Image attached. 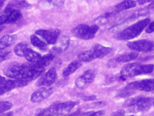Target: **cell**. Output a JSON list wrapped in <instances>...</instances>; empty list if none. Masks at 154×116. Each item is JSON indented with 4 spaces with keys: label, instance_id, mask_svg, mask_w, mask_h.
Returning <instances> with one entry per match:
<instances>
[{
    "label": "cell",
    "instance_id": "cell-1",
    "mask_svg": "<svg viewBox=\"0 0 154 116\" xmlns=\"http://www.w3.org/2000/svg\"><path fill=\"white\" fill-rule=\"evenodd\" d=\"M150 22L151 20L148 18L142 20L117 33L114 35V38L120 41H127L134 39L141 34Z\"/></svg>",
    "mask_w": 154,
    "mask_h": 116
},
{
    "label": "cell",
    "instance_id": "cell-2",
    "mask_svg": "<svg viewBox=\"0 0 154 116\" xmlns=\"http://www.w3.org/2000/svg\"><path fill=\"white\" fill-rule=\"evenodd\" d=\"M112 51V47L104 46L100 44L93 45L90 49L83 51L78 55L79 61L88 63L105 57Z\"/></svg>",
    "mask_w": 154,
    "mask_h": 116
},
{
    "label": "cell",
    "instance_id": "cell-3",
    "mask_svg": "<svg viewBox=\"0 0 154 116\" xmlns=\"http://www.w3.org/2000/svg\"><path fill=\"white\" fill-rule=\"evenodd\" d=\"M99 26L97 25H89L80 24L73 29L74 35L79 39L90 40L95 37L99 31Z\"/></svg>",
    "mask_w": 154,
    "mask_h": 116
},
{
    "label": "cell",
    "instance_id": "cell-4",
    "mask_svg": "<svg viewBox=\"0 0 154 116\" xmlns=\"http://www.w3.org/2000/svg\"><path fill=\"white\" fill-rule=\"evenodd\" d=\"M45 70L37 66L35 63L23 64L21 81L28 83L35 80L44 72Z\"/></svg>",
    "mask_w": 154,
    "mask_h": 116
},
{
    "label": "cell",
    "instance_id": "cell-5",
    "mask_svg": "<svg viewBox=\"0 0 154 116\" xmlns=\"http://www.w3.org/2000/svg\"><path fill=\"white\" fill-rule=\"evenodd\" d=\"M154 99L151 97L137 96V99L133 105L128 107V110L132 113L145 112L152 107Z\"/></svg>",
    "mask_w": 154,
    "mask_h": 116
},
{
    "label": "cell",
    "instance_id": "cell-6",
    "mask_svg": "<svg viewBox=\"0 0 154 116\" xmlns=\"http://www.w3.org/2000/svg\"><path fill=\"white\" fill-rule=\"evenodd\" d=\"M79 102L77 101L66 102L54 104L48 108L54 116H65Z\"/></svg>",
    "mask_w": 154,
    "mask_h": 116
},
{
    "label": "cell",
    "instance_id": "cell-7",
    "mask_svg": "<svg viewBox=\"0 0 154 116\" xmlns=\"http://www.w3.org/2000/svg\"><path fill=\"white\" fill-rule=\"evenodd\" d=\"M127 46L131 50L137 52L148 53L154 49V42L151 40L141 39L127 43Z\"/></svg>",
    "mask_w": 154,
    "mask_h": 116
},
{
    "label": "cell",
    "instance_id": "cell-8",
    "mask_svg": "<svg viewBox=\"0 0 154 116\" xmlns=\"http://www.w3.org/2000/svg\"><path fill=\"white\" fill-rule=\"evenodd\" d=\"M37 35L41 37L47 44L54 45L56 44L61 34V30L57 29H38L35 32Z\"/></svg>",
    "mask_w": 154,
    "mask_h": 116
},
{
    "label": "cell",
    "instance_id": "cell-9",
    "mask_svg": "<svg viewBox=\"0 0 154 116\" xmlns=\"http://www.w3.org/2000/svg\"><path fill=\"white\" fill-rule=\"evenodd\" d=\"M125 88L130 90H139L145 92L154 90V81L153 79H145L128 84Z\"/></svg>",
    "mask_w": 154,
    "mask_h": 116
},
{
    "label": "cell",
    "instance_id": "cell-10",
    "mask_svg": "<svg viewBox=\"0 0 154 116\" xmlns=\"http://www.w3.org/2000/svg\"><path fill=\"white\" fill-rule=\"evenodd\" d=\"M95 78V73L92 70L85 71L81 76L75 81L76 86L79 89H84L89 86L94 81Z\"/></svg>",
    "mask_w": 154,
    "mask_h": 116
},
{
    "label": "cell",
    "instance_id": "cell-11",
    "mask_svg": "<svg viewBox=\"0 0 154 116\" xmlns=\"http://www.w3.org/2000/svg\"><path fill=\"white\" fill-rule=\"evenodd\" d=\"M57 78V73L55 67H51L43 76L39 78L36 82L38 86H51L55 82Z\"/></svg>",
    "mask_w": 154,
    "mask_h": 116
},
{
    "label": "cell",
    "instance_id": "cell-12",
    "mask_svg": "<svg viewBox=\"0 0 154 116\" xmlns=\"http://www.w3.org/2000/svg\"><path fill=\"white\" fill-rule=\"evenodd\" d=\"M5 75L10 78L21 80L22 75V64L14 63L11 64L4 70Z\"/></svg>",
    "mask_w": 154,
    "mask_h": 116
},
{
    "label": "cell",
    "instance_id": "cell-13",
    "mask_svg": "<svg viewBox=\"0 0 154 116\" xmlns=\"http://www.w3.org/2000/svg\"><path fill=\"white\" fill-rule=\"evenodd\" d=\"M28 83L21 80H7L0 84V95L13 89L26 86Z\"/></svg>",
    "mask_w": 154,
    "mask_h": 116
},
{
    "label": "cell",
    "instance_id": "cell-14",
    "mask_svg": "<svg viewBox=\"0 0 154 116\" xmlns=\"http://www.w3.org/2000/svg\"><path fill=\"white\" fill-rule=\"evenodd\" d=\"M53 92V89L50 87H42L32 93L30 100L33 102H40L48 98Z\"/></svg>",
    "mask_w": 154,
    "mask_h": 116
},
{
    "label": "cell",
    "instance_id": "cell-15",
    "mask_svg": "<svg viewBox=\"0 0 154 116\" xmlns=\"http://www.w3.org/2000/svg\"><path fill=\"white\" fill-rule=\"evenodd\" d=\"M138 55V54L136 52H131L121 55L110 60L108 66L110 67H113L119 64L131 62L136 59Z\"/></svg>",
    "mask_w": 154,
    "mask_h": 116
},
{
    "label": "cell",
    "instance_id": "cell-16",
    "mask_svg": "<svg viewBox=\"0 0 154 116\" xmlns=\"http://www.w3.org/2000/svg\"><path fill=\"white\" fill-rule=\"evenodd\" d=\"M154 71V65H141L138 63L136 67L133 69L131 77H135L141 75L148 74L151 73Z\"/></svg>",
    "mask_w": 154,
    "mask_h": 116
},
{
    "label": "cell",
    "instance_id": "cell-17",
    "mask_svg": "<svg viewBox=\"0 0 154 116\" xmlns=\"http://www.w3.org/2000/svg\"><path fill=\"white\" fill-rule=\"evenodd\" d=\"M82 65V62L79 60L73 61L64 69L63 72V76L64 77H68L78 70Z\"/></svg>",
    "mask_w": 154,
    "mask_h": 116
},
{
    "label": "cell",
    "instance_id": "cell-18",
    "mask_svg": "<svg viewBox=\"0 0 154 116\" xmlns=\"http://www.w3.org/2000/svg\"><path fill=\"white\" fill-rule=\"evenodd\" d=\"M17 40V36L15 35H7L0 38V51L13 44Z\"/></svg>",
    "mask_w": 154,
    "mask_h": 116
},
{
    "label": "cell",
    "instance_id": "cell-19",
    "mask_svg": "<svg viewBox=\"0 0 154 116\" xmlns=\"http://www.w3.org/2000/svg\"><path fill=\"white\" fill-rule=\"evenodd\" d=\"M70 44V39L69 37L64 36L58 41L57 45L54 49L56 52L60 53L63 51L66 50L69 47Z\"/></svg>",
    "mask_w": 154,
    "mask_h": 116
},
{
    "label": "cell",
    "instance_id": "cell-20",
    "mask_svg": "<svg viewBox=\"0 0 154 116\" xmlns=\"http://www.w3.org/2000/svg\"><path fill=\"white\" fill-rule=\"evenodd\" d=\"M24 56L26 57L28 62L32 63H38L42 57L41 54L29 48H28L26 51Z\"/></svg>",
    "mask_w": 154,
    "mask_h": 116
},
{
    "label": "cell",
    "instance_id": "cell-21",
    "mask_svg": "<svg viewBox=\"0 0 154 116\" xmlns=\"http://www.w3.org/2000/svg\"><path fill=\"white\" fill-rule=\"evenodd\" d=\"M22 14L20 11L11 8L10 11L6 24H14L21 19Z\"/></svg>",
    "mask_w": 154,
    "mask_h": 116
},
{
    "label": "cell",
    "instance_id": "cell-22",
    "mask_svg": "<svg viewBox=\"0 0 154 116\" xmlns=\"http://www.w3.org/2000/svg\"><path fill=\"white\" fill-rule=\"evenodd\" d=\"M30 42L34 47L41 51H45L48 48L47 44L45 42L42 41L35 35H32L30 37Z\"/></svg>",
    "mask_w": 154,
    "mask_h": 116
},
{
    "label": "cell",
    "instance_id": "cell-23",
    "mask_svg": "<svg viewBox=\"0 0 154 116\" xmlns=\"http://www.w3.org/2000/svg\"><path fill=\"white\" fill-rule=\"evenodd\" d=\"M54 58V54L49 53L42 56L41 59L38 63H36L37 66L39 68L45 69L46 67L49 66Z\"/></svg>",
    "mask_w": 154,
    "mask_h": 116
},
{
    "label": "cell",
    "instance_id": "cell-24",
    "mask_svg": "<svg viewBox=\"0 0 154 116\" xmlns=\"http://www.w3.org/2000/svg\"><path fill=\"white\" fill-rule=\"evenodd\" d=\"M137 5L136 2L133 1H124L116 5L115 8L117 11H122L133 8L136 7Z\"/></svg>",
    "mask_w": 154,
    "mask_h": 116
},
{
    "label": "cell",
    "instance_id": "cell-25",
    "mask_svg": "<svg viewBox=\"0 0 154 116\" xmlns=\"http://www.w3.org/2000/svg\"><path fill=\"white\" fill-rule=\"evenodd\" d=\"M28 48V45L26 42H21L15 46L14 51L15 54L18 56H24V55Z\"/></svg>",
    "mask_w": 154,
    "mask_h": 116
},
{
    "label": "cell",
    "instance_id": "cell-26",
    "mask_svg": "<svg viewBox=\"0 0 154 116\" xmlns=\"http://www.w3.org/2000/svg\"><path fill=\"white\" fill-rule=\"evenodd\" d=\"M11 9V7H8V8L5 10L4 13H2L0 16V26H2L4 24L7 23L9 13Z\"/></svg>",
    "mask_w": 154,
    "mask_h": 116
},
{
    "label": "cell",
    "instance_id": "cell-27",
    "mask_svg": "<svg viewBox=\"0 0 154 116\" xmlns=\"http://www.w3.org/2000/svg\"><path fill=\"white\" fill-rule=\"evenodd\" d=\"M12 107V104L8 101L0 102V114L9 110Z\"/></svg>",
    "mask_w": 154,
    "mask_h": 116
},
{
    "label": "cell",
    "instance_id": "cell-28",
    "mask_svg": "<svg viewBox=\"0 0 154 116\" xmlns=\"http://www.w3.org/2000/svg\"><path fill=\"white\" fill-rule=\"evenodd\" d=\"M12 56L11 52L9 50L0 51V63L8 60Z\"/></svg>",
    "mask_w": 154,
    "mask_h": 116
},
{
    "label": "cell",
    "instance_id": "cell-29",
    "mask_svg": "<svg viewBox=\"0 0 154 116\" xmlns=\"http://www.w3.org/2000/svg\"><path fill=\"white\" fill-rule=\"evenodd\" d=\"M35 116H54L48 108L41 109L38 111Z\"/></svg>",
    "mask_w": 154,
    "mask_h": 116
},
{
    "label": "cell",
    "instance_id": "cell-30",
    "mask_svg": "<svg viewBox=\"0 0 154 116\" xmlns=\"http://www.w3.org/2000/svg\"><path fill=\"white\" fill-rule=\"evenodd\" d=\"M14 5L17 6V8H20L27 9L30 8V4L27 3L25 1H17L14 3Z\"/></svg>",
    "mask_w": 154,
    "mask_h": 116
},
{
    "label": "cell",
    "instance_id": "cell-31",
    "mask_svg": "<svg viewBox=\"0 0 154 116\" xmlns=\"http://www.w3.org/2000/svg\"><path fill=\"white\" fill-rule=\"evenodd\" d=\"M132 92H131V90H128V89L125 88V89L119 91L118 94H119V96H120V97H125L129 96L132 94Z\"/></svg>",
    "mask_w": 154,
    "mask_h": 116
},
{
    "label": "cell",
    "instance_id": "cell-32",
    "mask_svg": "<svg viewBox=\"0 0 154 116\" xmlns=\"http://www.w3.org/2000/svg\"><path fill=\"white\" fill-rule=\"evenodd\" d=\"M105 114L104 110H100L97 112H90L85 114V116H104Z\"/></svg>",
    "mask_w": 154,
    "mask_h": 116
},
{
    "label": "cell",
    "instance_id": "cell-33",
    "mask_svg": "<svg viewBox=\"0 0 154 116\" xmlns=\"http://www.w3.org/2000/svg\"><path fill=\"white\" fill-rule=\"evenodd\" d=\"M154 31V22H150L146 28L145 32L147 34H151Z\"/></svg>",
    "mask_w": 154,
    "mask_h": 116
},
{
    "label": "cell",
    "instance_id": "cell-34",
    "mask_svg": "<svg viewBox=\"0 0 154 116\" xmlns=\"http://www.w3.org/2000/svg\"><path fill=\"white\" fill-rule=\"evenodd\" d=\"M125 111L124 110L120 109L113 112L111 116H124Z\"/></svg>",
    "mask_w": 154,
    "mask_h": 116
},
{
    "label": "cell",
    "instance_id": "cell-35",
    "mask_svg": "<svg viewBox=\"0 0 154 116\" xmlns=\"http://www.w3.org/2000/svg\"><path fill=\"white\" fill-rule=\"evenodd\" d=\"M96 99V96H88V97H84L83 98V99L85 101L91 100L95 99Z\"/></svg>",
    "mask_w": 154,
    "mask_h": 116
},
{
    "label": "cell",
    "instance_id": "cell-36",
    "mask_svg": "<svg viewBox=\"0 0 154 116\" xmlns=\"http://www.w3.org/2000/svg\"><path fill=\"white\" fill-rule=\"evenodd\" d=\"M151 1H137L136 2H137L139 5H144V4H146V3H149V2H151Z\"/></svg>",
    "mask_w": 154,
    "mask_h": 116
},
{
    "label": "cell",
    "instance_id": "cell-37",
    "mask_svg": "<svg viewBox=\"0 0 154 116\" xmlns=\"http://www.w3.org/2000/svg\"><path fill=\"white\" fill-rule=\"evenodd\" d=\"M80 111H75V112L72 113V114L69 115L68 116H78L80 115Z\"/></svg>",
    "mask_w": 154,
    "mask_h": 116
},
{
    "label": "cell",
    "instance_id": "cell-38",
    "mask_svg": "<svg viewBox=\"0 0 154 116\" xmlns=\"http://www.w3.org/2000/svg\"><path fill=\"white\" fill-rule=\"evenodd\" d=\"M13 114L12 112H8L4 114H2L0 116H13Z\"/></svg>",
    "mask_w": 154,
    "mask_h": 116
},
{
    "label": "cell",
    "instance_id": "cell-39",
    "mask_svg": "<svg viewBox=\"0 0 154 116\" xmlns=\"http://www.w3.org/2000/svg\"><path fill=\"white\" fill-rule=\"evenodd\" d=\"M5 81V78L3 76L0 75V84Z\"/></svg>",
    "mask_w": 154,
    "mask_h": 116
},
{
    "label": "cell",
    "instance_id": "cell-40",
    "mask_svg": "<svg viewBox=\"0 0 154 116\" xmlns=\"http://www.w3.org/2000/svg\"><path fill=\"white\" fill-rule=\"evenodd\" d=\"M4 3V1H0V10L3 7Z\"/></svg>",
    "mask_w": 154,
    "mask_h": 116
},
{
    "label": "cell",
    "instance_id": "cell-41",
    "mask_svg": "<svg viewBox=\"0 0 154 116\" xmlns=\"http://www.w3.org/2000/svg\"><path fill=\"white\" fill-rule=\"evenodd\" d=\"M132 116V115H131V116Z\"/></svg>",
    "mask_w": 154,
    "mask_h": 116
}]
</instances>
